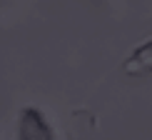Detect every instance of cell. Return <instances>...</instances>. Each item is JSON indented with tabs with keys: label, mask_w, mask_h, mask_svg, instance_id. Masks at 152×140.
I'll return each instance as SVG.
<instances>
[{
	"label": "cell",
	"mask_w": 152,
	"mask_h": 140,
	"mask_svg": "<svg viewBox=\"0 0 152 140\" xmlns=\"http://www.w3.org/2000/svg\"><path fill=\"white\" fill-rule=\"evenodd\" d=\"M125 68H127L130 73H142V70L152 73V43H147V45H142V48H137L135 55L125 63Z\"/></svg>",
	"instance_id": "cell-2"
},
{
	"label": "cell",
	"mask_w": 152,
	"mask_h": 140,
	"mask_svg": "<svg viewBox=\"0 0 152 140\" xmlns=\"http://www.w3.org/2000/svg\"><path fill=\"white\" fill-rule=\"evenodd\" d=\"M18 140H55L45 115L37 108H25L20 113V133Z\"/></svg>",
	"instance_id": "cell-1"
}]
</instances>
